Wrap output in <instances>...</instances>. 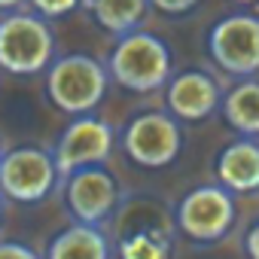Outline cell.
I'll return each instance as SVG.
<instances>
[{
	"mask_svg": "<svg viewBox=\"0 0 259 259\" xmlns=\"http://www.w3.org/2000/svg\"><path fill=\"white\" fill-rule=\"evenodd\" d=\"M31 4L43 19H58V16H67L76 7H82V0H31Z\"/></svg>",
	"mask_w": 259,
	"mask_h": 259,
	"instance_id": "2e32d148",
	"label": "cell"
},
{
	"mask_svg": "<svg viewBox=\"0 0 259 259\" xmlns=\"http://www.w3.org/2000/svg\"><path fill=\"white\" fill-rule=\"evenodd\" d=\"M244 250H247V259H259V223L250 226V232L244 238Z\"/></svg>",
	"mask_w": 259,
	"mask_h": 259,
	"instance_id": "d6986e66",
	"label": "cell"
},
{
	"mask_svg": "<svg viewBox=\"0 0 259 259\" xmlns=\"http://www.w3.org/2000/svg\"><path fill=\"white\" fill-rule=\"evenodd\" d=\"M113 125L85 113V116H76L64 132L58 135V144L52 150V159H55V168H58V177L64 180L67 174L79 171V168H89V165H101L107 162L110 150H113Z\"/></svg>",
	"mask_w": 259,
	"mask_h": 259,
	"instance_id": "ba28073f",
	"label": "cell"
},
{
	"mask_svg": "<svg viewBox=\"0 0 259 259\" xmlns=\"http://www.w3.org/2000/svg\"><path fill=\"white\" fill-rule=\"evenodd\" d=\"M46 259H110V241L101 226L70 223L49 241Z\"/></svg>",
	"mask_w": 259,
	"mask_h": 259,
	"instance_id": "7c38bea8",
	"label": "cell"
},
{
	"mask_svg": "<svg viewBox=\"0 0 259 259\" xmlns=\"http://www.w3.org/2000/svg\"><path fill=\"white\" fill-rule=\"evenodd\" d=\"M0 217H4V204H0Z\"/></svg>",
	"mask_w": 259,
	"mask_h": 259,
	"instance_id": "603a6c76",
	"label": "cell"
},
{
	"mask_svg": "<svg viewBox=\"0 0 259 259\" xmlns=\"http://www.w3.org/2000/svg\"><path fill=\"white\" fill-rule=\"evenodd\" d=\"M232 223H235V198L220 183L195 186L177 204V226L195 244L220 241L232 229Z\"/></svg>",
	"mask_w": 259,
	"mask_h": 259,
	"instance_id": "8992f818",
	"label": "cell"
},
{
	"mask_svg": "<svg viewBox=\"0 0 259 259\" xmlns=\"http://www.w3.org/2000/svg\"><path fill=\"white\" fill-rule=\"evenodd\" d=\"M207 49L226 73L250 79L259 73V16L232 13L220 19L207 37Z\"/></svg>",
	"mask_w": 259,
	"mask_h": 259,
	"instance_id": "52a82bcc",
	"label": "cell"
},
{
	"mask_svg": "<svg viewBox=\"0 0 259 259\" xmlns=\"http://www.w3.org/2000/svg\"><path fill=\"white\" fill-rule=\"evenodd\" d=\"M238 4H253V0H238Z\"/></svg>",
	"mask_w": 259,
	"mask_h": 259,
	"instance_id": "44dd1931",
	"label": "cell"
},
{
	"mask_svg": "<svg viewBox=\"0 0 259 259\" xmlns=\"http://www.w3.org/2000/svg\"><path fill=\"white\" fill-rule=\"evenodd\" d=\"M55 61V37L43 16L7 13L0 19V70L31 76Z\"/></svg>",
	"mask_w": 259,
	"mask_h": 259,
	"instance_id": "3957f363",
	"label": "cell"
},
{
	"mask_svg": "<svg viewBox=\"0 0 259 259\" xmlns=\"http://www.w3.org/2000/svg\"><path fill=\"white\" fill-rule=\"evenodd\" d=\"M223 116L226 122L241 132L244 138L259 135V79H241L238 85L229 89V95L223 98Z\"/></svg>",
	"mask_w": 259,
	"mask_h": 259,
	"instance_id": "4fadbf2b",
	"label": "cell"
},
{
	"mask_svg": "<svg viewBox=\"0 0 259 259\" xmlns=\"http://www.w3.org/2000/svg\"><path fill=\"white\" fill-rule=\"evenodd\" d=\"M64 198L76 223L101 226L119 207V180L104 165H89L64 177Z\"/></svg>",
	"mask_w": 259,
	"mask_h": 259,
	"instance_id": "9c48e42d",
	"label": "cell"
},
{
	"mask_svg": "<svg viewBox=\"0 0 259 259\" xmlns=\"http://www.w3.org/2000/svg\"><path fill=\"white\" fill-rule=\"evenodd\" d=\"M122 147H125V156L141 168H165L180 156V147H183L180 122L162 110L141 113L128 122Z\"/></svg>",
	"mask_w": 259,
	"mask_h": 259,
	"instance_id": "5b68a950",
	"label": "cell"
},
{
	"mask_svg": "<svg viewBox=\"0 0 259 259\" xmlns=\"http://www.w3.org/2000/svg\"><path fill=\"white\" fill-rule=\"evenodd\" d=\"M58 168L49 150L40 147H16L0 159V192L19 204H37L43 201L55 183Z\"/></svg>",
	"mask_w": 259,
	"mask_h": 259,
	"instance_id": "277c9868",
	"label": "cell"
},
{
	"mask_svg": "<svg viewBox=\"0 0 259 259\" xmlns=\"http://www.w3.org/2000/svg\"><path fill=\"white\" fill-rule=\"evenodd\" d=\"M0 159H4V144H0Z\"/></svg>",
	"mask_w": 259,
	"mask_h": 259,
	"instance_id": "7402d4cb",
	"label": "cell"
},
{
	"mask_svg": "<svg viewBox=\"0 0 259 259\" xmlns=\"http://www.w3.org/2000/svg\"><path fill=\"white\" fill-rule=\"evenodd\" d=\"M110 73L92 55H61L46 70V92L49 101L70 116L92 113L107 95Z\"/></svg>",
	"mask_w": 259,
	"mask_h": 259,
	"instance_id": "7a4b0ae2",
	"label": "cell"
},
{
	"mask_svg": "<svg viewBox=\"0 0 259 259\" xmlns=\"http://www.w3.org/2000/svg\"><path fill=\"white\" fill-rule=\"evenodd\" d=\"M0 259H40V253L19 241H0Z\"/></svg>",
	"mask_w": 259,
	"mask_h": 259,
	"instance_id": "ac0fdd59",
	"label": "cell"
},
{
	"mask_svg": "<svg viewBox=\"0 0 259 259\" xmlns=\"http://www.w3.org/2000/svg\"><path fill=\"white\" fill-rule=\"evenodd\" d=\"M82 7L92 10L95 22L104 31L125 37V34L138 31V25L147 16L150 0H82Z\"/></svg>",
	"mask_w": 259,
	"mask_h": 259,
	"instance_id": "5bb4252c",
	"label": "cell"
},
{
	"mask_svg": "<svg viewBox=\"0 0 259 259\" xmlns=\"http://www.w3.org/2000/svg\"><path fill=\"white\" fill-rule=\"evenodd\" d=\"M165 95H168L171 116L183 119V122H201V119L213 116L217 107L223 104L217 79L204 70H183V73L171 76Z\"/></svg>",
	"mask_w": 259,
	"mask_h": 259,
	"instance_id": "30bf717a",
	"label": "cell"
},
{
	"mask_svg": "<svg viewBox=\"0 0 259 259\" xmlns=\"http://www.w3.org/2000/svg\"><path fill=\"white\" fill-rule=\"evenodd\" d=\"M22 0H0V10H16Z\"/></svg>",
	"mask_w": 259,
	"mask_h": 259,
	"instance_id": "ffe728a7",
	"label": "cell"
},
{
	"mask_svg": "<svg viewBox=\"0 0 259 259\" xmlns=\"http://www.w3.org/2000/svg\"><path fill=\"white\" fill-rule=\"evenodd\" d=\"M217 180L232 195L235 192H259V144L253 138L232 141L217 156Z\"/></svg>",
	"mask_w": 259,
	"mask_h": 259,
	"instance_id": "8fae6325",
	"label": "cell"
},
{
	"mask_svg": "<svg viewBox=\"0 0 259 259\" xmlns=\"http://www.w3.org/2000/svg\"><path fill=\"white\" fill-rule=\"evenodd\" d=\"M119 259H168V244L156 232H135L119 241Z\"/></svg>",
	"mask_w": 259,
	"mask_h": 259,
	"instance_id": "9a60e30c",
	"label": "cell"
},
{
	"mask_svg": "<svg viewBox=\"0 0 259 259\" xmlns=\"http://www.w3.org/2000/svg\"><path fill=\"white\" fill-rule=\"evenodd\" d=\"M107 73L128 92H156L171 79V49L156 34L132 31L113 46Z\"/></svg>",
	"mask_w": 259,
	"mask_h": 259,
	"instance_id": "6da1fadb",
	"label": "cell"
},
{
	"mask_svg": "<svg viewBox=\"0 0 259 259\" xmlns=\"http://www.w3.org/2000/svg\"><path fill=\"white\" fill-rule=\"evenodd\" d=\"M150 4L165 16H183V13H192L201 0H150Z\"/></svg>",
	"mask_w": 259,
	"mask_h": 259,
	"instance_id": "e0dca14e",
	"label": "cell"
}]
</instances>
